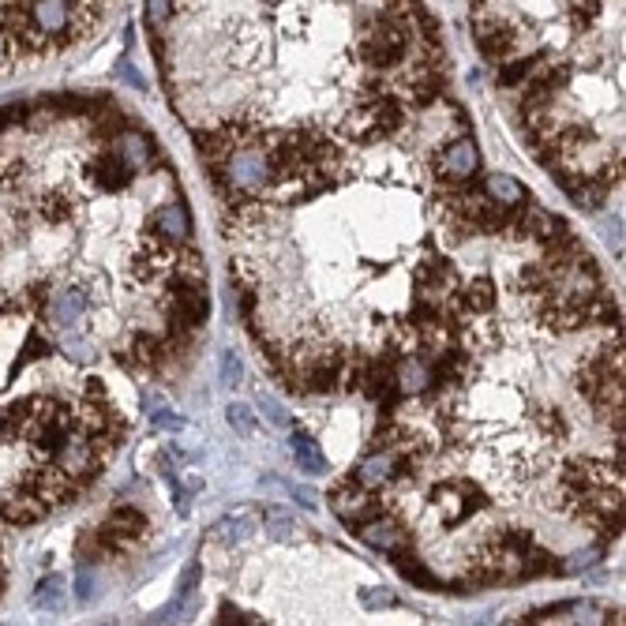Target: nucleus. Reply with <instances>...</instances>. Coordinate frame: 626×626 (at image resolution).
Listing matches in <instances>:
<instances>
[{
	"mask_svg": "<svg viewBox=\"0 0 626 626\" xmlns=\"http://www.w3.org/2000/svg\"><path fill=\"white\" fill-rule=\"evenodd\" d=\"M360 540L375 552H402L406 547V533L394 521H375V518L360 525Z\"/></svg>",
	"mask_w": 626,
	"mask_h": 626,
	"instance_id": "11",
	"label": "nucleus"
},
{
	"mask_svg": "<svg viewBox=\"0 0 626 626\" xmlns=\"http://www.w3.org/2000/svg\"><path fill=\"white\" fill-rule=\"evenodd\" d=\"M331 507H334V514L341 518V521H349V525H364V521H371L375 518V499L371 495H364V491H357V488H338L334 495H331Z\"/></svg>",
	"mask_w": 626,
	"mask_h": 626,
	"instance_id": "5",
	"label": "nucleus"
},
{
	"mask_svg": "<svg viewBox=\"0 0 626 626\" xmlns=\"http://www.w3.org/2000/svg\"><path fill=\"white\" fill-rule=\"evenodd\" d=\"M289 450H293V462H296L300 469H304V472H312V477H319V472H327V458H322V450L315 446L312 435L296 432V435L289 439Z\"/></svg>",
	"mask_w": 626,
	"mask_h": 626,
	"instance_id": "15",
	"label": "nucleus"
},
{
	"mask_svg": "<svg viewBox=\"0 0 626 626\" xmlns=\"http://www.w3.org/2000/svg\"><path fill=\"white\" fill-rule=\"evenodd\" d=\"M477 169H481V150L472 139L450 143L443 150V158H439V173L450 181H469V177H477Z\"/></svg>",
	"mask_w": 626,
	"mask_h": 626,
	"instance_id": "4",
	"label": "nucleus"
},
{
	"mask_svg": "<svg viewBox=\"0 0 626 626\" xmlns=\"http://www.w3.org/2000/svg\"><path fill=\"white\" fill-rule=\"evenodd\" d=\"M596 556H600L596 547H593V552H578V556H570V563H563V570H566V574H574V570H585V566H593V563H596Z\"/></svg>",
	"mask_w": 626,
	"mask_h": 626,
	"instance_id": "35",
	"label": "nucleus"
},
{
	"mask_svg": "<svg viewBox=\"0 0 626 626\" xmlns=\"http://www.w3.org/2000/svg\"><path fill=\"white\" fill-rule=\"evenodd\" d=\"M458 495H462V507H465V514L469 510H477V507H484V499H481V491L472 488V484H458ZM454 499V488H435V503H450ZM462 514L458 510H446V521L454 525Z\"/></svg>",
	"mask_w": 626,
	"mask_h": 626,
	"instance_id": "18",
	"label": "nucleus"
},
{
	"mask_svg": "<svg viewBox=\"0 0 626 626\" xmlns=\"http://www.w3.org/2000/svg\"><path fill=\"white\" fill-rule=\"evenodd\" d=\"M491 304H495V289H491L488 278L472 282V285L465 289V308H469V312H491Z\"/></svg>",
	"mask_w": 626,
	"mask_h": 626,
	"instance_id": "25",
	"label": "nucleus"
},
{
	"mask_svg": "<svg viewBox=\"0 0 626 626\" xmlns=\"http://www.w3.org/2000/svg\"><path fill=\"white\" fill-rule=\"evenodd\" d=\"M87 312V293L79 285H71V289H57L53 296H49V304H45V315H49V327L53 331H71L75 322L83 319Z\"/></svg>",
	"mask_w": 626,
	"mask_h": 626,
	"instance_id": "2",
	"label": "nucleus"
},
{
	"mask_svg": "<svg viewBox=\"0 0 626 626\" xmlns=\"http://www.w3.org/2000/svg\"><path fill=\"white\" fill-rule=\"evenodd\" d=\"M266 521L274 525V533H278V537H285V533L293 529V518H289L285 510H278V507H270V510H266Z\"/></svg>",
	"mask_w": 626,
	"mask_h": 626,
	"instance_id": "34",
	"label": "nucleus"
},
{
	"mask_svg": "<svg viewBox=\"0 0 626 626\" xmlns=\"http://www.w3.org/2000/svg\"><path fill=\"white\" fill-rule=\"evenodd\" d=\"M259 409H263V416L274 424V428H289V413L282 409V402L278 397H270V394H259Z\"/></svg>",
	"mask_w": 626,
	"mask_h": 626,
	"instance_id": "29",
	"label": "nucleus"
},
{
	"mask_svg": "<svg viewBox=\"0 0 626 626\" xmlns=\"http://www.w3.org/2000/svg\"><path fill=\"white\" fill-rule=\"evenodd\" d=\"M252 529H256V521L248 518V514L221 518V521H218V540H221V544H240L244 537H252Z\"/></svg>",
	"mask_w": 626,
	"mask_h": 626,
	"instance_id": "23",
	"label": "nucleus"
},
{
	"mask_svg": "<svg viewBox=\"0 0 626 626\" xmlns=\"http://www.w3.org/2000/svg\"><path fill=\"white\" fill-rule=\"evenodd\" d=\"M143 525H146V518L139 510H117V514H109V521H106V544H124V540L139 537Z\"/></svg>",
	"mask_w": 626,
	"mask_h": 626,
	"instance_id": "16",
	"label": "nucleus"
},
{
	"mask_svg": "<svg viewBox=\"0 0 626 626\" xmlns=\"http://www.w3.org/2000/svg\"><path fill=\"white\" fill-rule=\"evenodd\" d=\"M98 181H102V188H124L128 184V177H132V169H124L120 162H106V165H98V173H94Z\"/></svg>",
	"mask_w": 626,
	"mask_h": 626,
	"instance_id": "28",
	"label": "nucleus"
},
{
	"mask_svg": "<svg viewBox=\"0 0 626 626\" xmlns=\"http://www.w3.org/2000/svg\"><path fill=\"white\" fill-rule=\"evenodd\" d=\"M397 570H402L413 585L428 589V593H439V578H435V574H432L428 566H424L420 559H409V556H406V559H397Z\"/></svg>",
	"mask_w": 626,
	"mask_h": 626,
	"instance_id": "24",
	"label": "nucleus"
},
{
	"mask_svg": "<svg viewBox=\"0 0 626 626\" xmlns=\"http://www.w3.org/2000/svg\"><path fill=\"white\" fill-rule=\"evenodd\" d=\"M42 514H45L42 499H31V495H8V499H0V518L12 521V525H31Z\"/></svg>",
	"mask_w": 626,
	"mask_h": 626,
	"instance_id": "14",
	"label": "nucleus"
},
{
	"mask_svg": "<svg viewBox=\"0 0 626 626\" xmlns=\"http://www.w3.org/2000/svg\"><path fill=\"white\" fill-rule=\"evenodd\" d=\"M150 229H154L162 240L169 244H177V240H188V229H192V221H188V207L184 203H169L154 214V221H150Z\"/></svg>",
	"mask_w": 626,
	"mask_h": 626,
	"instance_id": "9",
	"label": "nucleus"
},
{
	"mask_svg": "<svg viewBox=\"0 0 626 626\" xmlns=\"http://www.w3.org/2000/svg\"><path fill=\"white\" fill-rule=\"evenodd\" d=\"M529 68H533V61H518V64H507L503 71H499V79H503L507 87H510V83H521V75H529Z\"/></svg>",
	"mask_w": 626,
	"mask_h": 626,
	"instance_id": "33",
	"label": "nucleus"
},
{
	"mask_svg": "<svg viewBox=\"0 0 626 626\" xmlns=\"http://www.w3.org/2000/svg\"><path fill=\"white\" fill-rule=\"evenodd\" d=\"M525 229H529L533 237H540V240H552L556 233H563L566 229V225L559 221V218H552V214H547V210H540V207H529V214H525Z\"/></svg>",
	"mask_w": 626,
	"mask_h": 626,
	"instance_id": "20",
	"label": "nucleus"
},
{
	"mask_svg": "<svg viewBox=\"0 0 626 626\" xmlns=\"http://www.w3.org/2000/svg\"><path fill=\"white\" fill-rule=\"evenodd\" d=\"M113 158L124 165V169H143L150 158H154V143H150L146 135L139 132H120L117 143H113Z\"/></svg>",
	"mask_w": 626,
	"mask_h": 626,
	"instance_id": "6",
	"label": "nucleus"
},
{
	"mask_svg": "<svg viewBox=\"0 0 626 626\" xmlns=\"http://www.w3.org/2000/svg\"><path fill=\"white\" fill-rule=\"evenodd\" d=\"M394 379H397V390L416 397V394H424L432 387V368L424 364L420 357H409V360H402V368L394 371Z\"/></svg>",
	"mask_w": 626,
	"mask_h": 626,
	"instance_id": "13",
	"label": "nucleus"
},
{
	"mask_svg": "<svg viewBox=\"0 0 626 626\" xmlns=\"http://www.w3.org/2000/svg\"><path fill=\"white\" fill-rule=\"evenodd\" d=\"M102 582H98V570H90V566H83L79 574H75V600H79V604H94L98 600V589Z\"/></svg>",
	"mask_w": 626,
	"mask_h": 626,
	"instance_id": "26",
	"label": "nucleus"
},
{
	"mask_svg": "<svg viewBox=\"0 0 626 626\" xmlns=\"http://www.w3.org/2000/svg\"><path fill=\"white\" fill-rule=\"evenodd\" d=\"M64 357L75 360V364H87V360H94V349H90V341L68 334V338H64Z\"/></svg>",
	"mask_w": 626,
	"mask_h": 626,
	"instance_id": "30",
	"label": "nucleus"
},
{
	"mask_svg": "<svg viewBox=\"0 0 626 626\" xmlns=\"http://www.w3.org/2000/svg\"><path fill=\"white\" fill-rule=\"evenodd\" d=\"M34 604H38L42 612H61V608H64V578H61V574H49V578L38 582Z\"/></svg>",
	"mask_w": 626,
	"mask_h": 626,
	"instance_id": "19",
	"label": "nucleus"
},
{
	"mask_svg": "<svg viewBox=\"0 0 626 626\" xmlns=\"http://www.w3.org/2000/svg\"><path fill=\"white\" fill-rule=\"evenodd\" d=\"M360 600H364V608H394V604H397V596L387 593V589H379V593H375V589H364Z\"/></svg>",
	"mask_w": 626,
	"mask_h": 626,
	"instance_id": "31",
	"label": "nucleus"
},
{
	"mask_svg": "<svg viewBox=\"0 0 626 626\" xmlns=\"http://www.w3.org/2000/svg\"><path fill=\"white\" fill-rule=\"evenodd\" d=\"M221 622H259V619H256V615H240L237 608L225 604V608H221Z\"/></svg>",
	"mask_w": 626,
	"mask_h": 626,
	"instance_id": "38",
	"label": "nucleus"
},
{
	"mask_svg": "<svg viewBox=\"0 0 626 626\" xmlns=\"http://www.w3.org/2000/svg\"><path fill=\"white\" fill-rule=\"evenodd\" d=\"M221 383L225 387H240L244 383V360L237 349H225L221 353Z\"/></svg>",
	"mask_w": 626,
	"mask_h": 626,
	"instance_id": "27",
	"label": "nucleus"
},
{
	"mask_svg": "<svg viewBox=\"0 0 626 626\" xmlns=\"http://www.w3.org/2000/svg\"><path fill=\"white\" fill-rule=\"evenodd\" d=\"M169 12H173V0H146V19L154 23V27L169 19Z\"/></svg>",
	"mask_w": 626,
	"mask_h": 626,
	"instance_id": "32",
	"label": "nucleus"
},
{
	"mask_svg": "<svg viewBox=\"0 0 626 626\" xmlns=\"http://www.w3.org/2000/svg\"><path fill=\"white\" fill-rule=\"evenodd\" d=\"M484 195L491 199L499 210H510V207L525 203V188L514 177H507V173H491V177L484 181Z\"/></svg>",
	"mask_w": 626,
	"mask_h": 626,
	"instance_id": "12",
	"label": "nucleus"
},
{
	"mask_svg": "<svg viewBox=\"0 0 626 626\" xmlns=\"http://www.w3.org/2000/svg\"><path fill=\"white\" fill-rule=\"evenodd\" d=\"M619 225H622V221H604V237H608V244L615 248V252H619V248H622V233H615V229H619Z\"/></svg>",
	"mask_w": 626,
	"mask_h": 626,
	"instance_id": "39",
	"label": "nucleus"
},
{
	"mask_svg": "<svg viewBox=\"0 0 626 626\" xmlns=\"http://www.w3.org/2000/svg\"><path fill=\"white\" fill-rule=\"evenodd\" d=\"M199 566L192 563L188 570H184V578H181V589H177V596H173V604L162 612V619H169V622H184V619H192L195 615V608H199Z\"/></svg>",
	"mask_w": 626,
	"mask_h": 626,
	"instance_id": "7",
	"label": "nucleus"
},
{
	"mask_svg": "<svg viewBox=\"0 0 626 626\" xmlns=\"http://www.w3.org/2000/svg\"><path fill=\"white\" fill-rule=\"evenodd\" d=\"M94 465H98V450H94V443L90 439H79V435H68V439H61V446H57V469L64 472V477H83V472H94Z\"/></svg>",
	"mask_w": 626,
	"mask_h": 626,
	"instance_id": "3",
	"label": "nucleus"
},
{
	"mask_svg": "<svg viewBox=\"0 0 626 626\" xmlns=\"http://www.w3.org/2000/svg\"><path fill=\"white\" fill-rule=\"evenodd\" d=\"M31 19L42 34H61L71 23V0H34Z\"/></svg>",
	"mask_w": 626,
	"mask_h": 626,
	"instance_id": "10",
	"label": "nucleus"
},
{
	"mask_svg": "<svg viewBox=\"0 0 626 626\" xmlns=\"http://www.w3.org/2000/svg\"><path fill=\"white\" fill-rule=\"evenodd\" d=\"M117 75H120V79L128 83V87H139V90H143V75L132 68V61H120V64H117Z\"/></svg>",
	"mask_w": 626,
	"mask_h": 626,
	"instance_id": "36",
	"label": "nucleus"
},
{
	"mask_svg": "<svg viewBox=\"0 0 626 626\" xmlns=\"http://www.w3.org/2000/svg\"><path fill=\"white\" fill-rule=\"evenodd\" d=\"M394 477V458L390 454H371V458H364V465L357 469V481L364 484V488H379V484H387Z\"/></svg>",
	"mask_w": 626,
	"mask_h": 626,
	"instance_id": "17",
	"label": "nucleus"
},
{
	"mask_svg": "<svg viewBox=\"0 0 626 626\" xmlns=\"http://www.w3.org/2000/svg\"><path fill=\"white\" fill-rule=\"evenodd\" d=\"M402 45L406 42H402V34H397V31H379V38L371 42V53L368 57L375 64H394L397 57H402Z\"/></svg>",
	"mask_w": 626,
	"mask_h": 626,
	"instance_id": "21",
	"label": "nucleus"
},
{
	"mask_svg": "<svg viewBox=\"0 0 626 626\" xmlns=\"http://www.w3.org/2000/svg\"><path fill=\"white\" fill-rule=\"evenodd\" d=\"M225 177H229L233 192H240V195H259V192L270 184V177H274V165H270V158H266V150L244 146V150H237L229 162H225Z\"/></svg>",
	"mask_w": 626,
	"mask_h": 626,
	"instance_id": "1",
	"label": "nucleus"
},
{
	"mask_svg": "<svg viewBox=\"0 0 626 626\" xmlns=\"http://www.w3.org/2000/svg\"><path fill=\"white\" fill-rule=\"evenodd\" d=\"M225 424H229L240 439H252L256 435V409H248L244 402H229L225 406Z\"/></svg>",
	"mask_w": 626,
	"mask_h": 626,
	"instance_id": "22",
	"label": "nucleus"
},
{
	"mask_svg": "<svg viewBox=\"0 0 626 626\" xmlns=\"http://www.w3.org/2000/svg\"><path fill=\"white\" fill-rule=\"evenodd\" d=\"M0 57H5V38H0Z\"/></svg>",
	"mask_w": 626,
	"mask_h": 626,
	"instance_id": "40",
	"label": "nucleus"
},
{
	"mask_svg": "<svg viewBox=\"0 0 626 626\" xmlns=\"http://www.w3.org/2000/svg\"><path fill=\"white\" fill-rule=\"evenodd\" d=\"M210 312V300L203 289H195V285H184L173 293V319H181L188 322V327H195V322H203Z\"/></svg>",
	"mask_w": 626,
	"mask_h": 626,
	"instance_id": "8",
	"label": "nucleus"
},
{
	"mask_svg": "<svg viewBox=\"0 0 626 626\" xmlns=\"http://www.w3.org/2000/svg\"><path fill=\"white\" fill-rule=\"evenodd\" d=\"M289 491L296 495V503H300V507H308V510H315V507H319V499H315L308 488H296V484H289Z\"/></svg>",
	"mask_w": 626,
	"mask_h": 626,
	"instance_id": "37",
	"label": "nucleus"
}]
</instances>
